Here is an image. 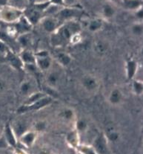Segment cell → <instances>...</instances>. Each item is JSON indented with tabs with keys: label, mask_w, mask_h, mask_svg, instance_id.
I'll use <instances>...</instances> for the list:
<instances>
[{
	"label": "cell",
	"mask_w": 143,
	"mask_h": 154,
	"mask_svg": "<svg viewBox=\"0 0 143 154\" xmlns=\"http://www.w3.org/2000/svg\"><path fill=\"white\" fill-rule=\"evenodd\" d=\"M2 132H3V127H0V136L2 135Z\"/></svg>",
	"instance_id": "obj_44"
},
{
	"label": "cell",
	"mask_w": 143,
	"mask_h": 154,
	"mask_svg": "<svg viewBox=\"0 0 143 154\" xmlns=\"http://www.w3.org/2000/svg\"><path fill=\"white\" fill-rule=\"evenodd\" d=\"M130 32L133 36L140 37L143 34V26L141 23H136L133 24L130 27Z\"/></svg>",
	"instance_id": "obj_32"
},
{
	"label": "cell",
	"mask_w": 143,
	"mask_h": 154,
	"mask_svg": "<svg viewBox=\"0 0 143 154\" xmlns=\"http://www.w3.org/2000/svg\"><path fill=\"white\" fill-rule=\"evenodd\" d=\"M2 135L5 138L9 147H14V148H16L17 147L18 139H17L16 136L14 134L13 130H12L11 125H10V123L7 124V125L3 127Z\"/></svg>",
	"instance_id": "obj_15"
},
{
	"label": "cell",
	"mask_w": 143,
	"mask_h": 154,
	"mask_svg": "<svg viewBox=\"0 0 143 154\" xmlns=\"http://www.w3.org/2000/svg\"><path fill=\"white\" fill-rule=\"evenodd\" d=\"M13 26L16 31L17 36L22 34H26V33H31L33 27L32 25L28 22V20L25 17H22L16 23H14Z\"/></svg>",
	"instance_id": "obj_16"
},
{
	"label": "cell",
	"mask_w": 143,
	"mask_h": 154,
	"mask_svg": "<svg viewBox=\"0 0 143 154\" xmlns=\"http://www.w3.org/2000/svg\"><path fill=\"white\" fill-rule=\"evenodd\" d=\"M53 98L52 97L46 95L44 98H41L40 100L34 102L30 105L22 104L21 106L17 109L18 114H24L28 112H33V111H38L40 109L47 107L53 103Z\"/></svg>",
	"instance_id": "obj_5"
},
{
	"label": "cell",
	"mask_w": 143,
	"mask_h": 154,
	"mask_svg": "<svg viewBox=\"0 0 143 154\" xmlns=\"http://www.w3.org/2000/svg\"><path fill=\"white\" fill-rule=\"evenodd\" d=\"M132 92L136 96H141L143 93V83L142 80L134 78L131 81Z\"/></svg>",
	"instance_id": "obj_28"
},
{
	"label": "cell",
	"mask_w": 143,
	"mask_h": 154,
	"mask_svg": "<svg viewBox=\"0 0 143 154\" xmlns=\"http://www.w3.org/2000/svg\"><path fill=\"white\" fill-rule=\"evenodd\" d=\"M18 55L19 57L20 60H22L24 65L26 64H34L35 63L36 57L35 53L31 50L30 48H25L22 49L18 53Z\"/></svg>",
	"instance_id": "obj_20"
},
{
	"label": "cell",
	"mask_w": 143,
	"mask_h": 154,
	"mask_svg": "<svg viewBox=\"0 0 143 154\" xmlns=\"http://www.w3.org/2000/svg\"><path fill=\"white\" fill-rule=\"evenodd\" d=\"M46 94L43 92V91H39L37 90V92H34L31 95H30L29 96H28L25 99V101L24 102L23 104L24 105H30L31 103H34V102L37 101V100H40L41 98H44L45 96H46Z\"/></svg>",
	"instance_id": "obj_29"
},
{
	"label": "cell",
	"mask_w": 143,
	"mask_h": 154,
	"mask_svg": "<svg viewBox=\"0 0 143 154\" xmlns=\"http://www.w3.org/2000/svg\"><path fill=\"white\" fill-rule=\"evenodd\" d=\"M9 147L8 144L3 135L0 136V150H6Z\"/></svg>",
	"instance_id": "obj_34"
},
{
	"label": "cell",
	"mask_w": 143,
	"mask_h": 154,
	"mask_svg": "<svg viewBox=\"0 0 143 154\" xmlns=\"http://www.w3.org/2000/svg\"><path fill=\"white\" fill-rule=\"evenodd\" d=\"M74 129L78 132L79 134H84L88 133L90 129V125L87 120L84 119H76L74 122Z\"/></svg>",
	"instance_id": "obj_26"
},
{
	"label": "cell",
	"mask_w": 143,
	"mask_h": 154,
	"mask_svg": "<svg viewBox=\"0 0 143 154\" xmlns=\"http://www.w3.org/2000/svg\"><path fill=\"white\" fill-rule=\"evenodd\" d=\"M59 118L65 122H74L76 120V112L73 108L67 107L59 112Z\"/></svg>",
	"instance_id": "obj_25"
},
{
	"label": "cell",
	"mask_w": 143,
	"mask_h": 154,
	"mask_svg": "<svg viewBox=\"0 0 143 154\" xmlns=\"http://www.w3.org/2000/svg\"><path fill=\"white\" fill-rule=\"evenodd\" d=\"M35 53V64L39 72H48L53 66V57L46 50H40Z\"/></svg>",
	"instance_id": "obj_2"
},
{
	"label": "cell",
	"mask_w": 143,
	"mask_h": 154,
	"mask_svg": "<svg viewBox=\"0 0 143 154\" xmlns=\"http://www.w3.org/2000/svg\"><path fill=\"white\" fill-rule=\"evenodd\" d=\"M82 40V37H81V32L80 33H77V34H74V35L72 37L71 40H70V44H77L78 42H79Z\"/></svg>",
	"instance_id": "obj_35"
},
{
	"label": "cell",
	"mask_w": 143,
	"mask_h": 154,
	"mask_svg": "<svg viewBox=\"0 0 143 154\" xmlns=\"http://www.w3.org/2000/svg\"><path fill=\"white\" fill-rule=\"evenodd\" d=\"M16 40L21 50L25 49V48H30V47L32 45L33 39L31 33H26V34L18 35Z\"/></svg>",
	"instance_id": "obj_23"
},
{
	"label": "cell",
	"mask_w": 143,
	"mask_h": 154,
	"mask_svg": "<svg viewBox=\"0 0 143 154\" xmlns=\"http://www.w3.org/2000/svg\"><path fill=\"white\" fill-rule=\"evenodd\" d=\"M48 0H35V2L37 4H42V3L48 2Z\"/></svg>",
	"instance_id": "obj_41"
},
{
	"label": "cell",
	"mask_w": 143,
	"mask_h": 154,
	"mask_svg": "<svg viewBox=\"0 0 143 154\" xmlns=\"http://www.w3.org/2000/svg\"><path fill=\"white\" fill-rule=\"evenodd\" d=\"M82 31V26L75 20H69L62 23L56 31L51 34V43L56 48L66 45L70 43L72 37Z\"/></svg>",
	"instance_id": "obj_1"
},
{
	"label": "cell",
	"mask_w": 143,
	"mask_h": 154,
	"mask_svg": "<svg viewBox=\"0 0 143 154\" xmlns=\"http://www.w3.org/2000/svg\"><path fill=\"white\" fill-rule=\"evenodd\" d=\"M139 5H140V2L137 0H130L127 4V6L130 8H136L138 6H139Z\"/></svg>",
	"instance_id": "obj_36"
},
{
	"label": "cell",
	"mask_w": 143,
	"mask_h": 154,
	"mask_svg": "<svg viewBox=\"0 0 143 154\" xmlns=\"http://www.w3.org/2000/svg\"><path fill=\"white\" fill-rule=\"evenodd\" d=\"M14 134L16 136L17 139L20 137L22 134H24L28 130H31L29 125L25 121H16L13 123L10 124Z\"/></svg>",
	"instance_id": "obj_18"
},
{
	"label": "cell",
	"mask_w": 143,
	"mask_h": 154,
	"mask_svg": "<svg viewBox=\"0 0 143 154\" xmlns=\"http://www.w3.org/2000/svg\"><path fill=\"white\" fill-rule=\"evenodd\" d=\"M136 16L138 17V18L142 19V10H139V11L136 13Z\"/></svg>",
	"instance_id": "obj_42"
},
{
	"label": "cell",
	"mask_w": 143,
	"mask_h": 154,
	"mask_svg": "<svg viewBox=\"0 0 143 154\" xmlns=\"http://www.w3.org/2000/svg\"><path fill=\"white\" fill-rule=\"evenodd\" d=\"M4 57H5L6 60L7 61L9 65H10L12 68L18 71L23 70L24 64L22 63V60H20L18 54L10 51V50H8L7 52L6 53V54Z\"/></svg>",
	"instance_id": "obj_14"
},
{
	"label": "cell",
	"mask_w": 143,
	"mask_h": 154,
	"mask_svg": "<svg viewBox=\"0 0 143 154\" xmlns=\"http://www.w3.org/2000/svg\"><path fill=\"white\" fill-rule=\"evenodd\" d=\"M77 150L81 154H98L92 146L87 144H80Z\"/></svg>",
	"instance_id": "obj_33"
},
{
	"label": "cell",
	"mask_w": 143,
	"mask_h": 154,
	"mask_svg": "<svg viewBox=\"0 0 143 154\" xmlns=\"http://www.w3.org/2000/svg\"><path fill=\"white\" fill-rule=\"evenodd\" d=\"M46 73V77H45L46 86L56 90L62 81V75H61L60 72L59 70L53 69L52 67Z\"/></svg>",
	"instance_id": "obj_7"
},
{
	"label": "cell",
	"mask_w": 143,
	"mask_h": 154,
	"mask_svg": "<svg viewBox=\"0 0 143 154\" xmlns=\"http://www.w3.org/2000/svg\"><path fill=\"white\" fill-rule=\"evenodd\" d=\"M125 100V94L119 88H113L108 95V102L113 106H119Z\"/></svg>",
	"instance_id": "obj_10"
},
{
	"label": "cell",
	"mask_w": 143,
	"mask_h": 154,
	"mask_svg": "<svg viewBox=\"0 0 143 154\" xmlns=\"http://www.w3.org/2000/svg\"><path fill=\"white\" fill-rule=\"evenodd\" d=\"M37 82L32 78H28L20 83L19 86V93L23 97L27 98L34 92L37 91Z\"/></svg>",
	"instance_id": "obj_9"
},
{
	"label": "cell",
	"mask_w": 143,
	"mask_h": 154,
	"mask_svg": "<svg viewBox=\"0 0 143 154\" xmlns=\"http://www.w3.org/2000/svg\"><path fill=\"white\" fill-rule=\"evenodd\" d=\"M7 83L3 80L0 79V93H2L7 89Z\"/></svg>",
	"instance_id": "obj_37"
},
{
	"label": "cell",
	"mask_w": 143,
	"mask_h": 154,
	"mask_svg": "<svg viewBox=\"0 0 143 154\" xmlns=\"http://www.w3.org/2000/svg\"><path fill=\"white\" fill-rule=\"evenodd\" d=\"M42 30L48 34H53L60 26V21L56 17H42L39 22Z\"/></svg>",
	"instance_id": "obj_8"
},
{
	"label": "cell",
	"mask_w": 143,
	"mask_h": 154,
	"mask_svg": "<svg viewBox=\"0 0 143 154\" xmlns=\"http://www.w3.org/2000/svg\"><path fill=\"white\" fill-rule=\"evenodd\" d=\"M65 141L70 147L75 149V150H77L79 146L81 144V143H80V135L74 128L66 134Z\"/></svg>",
	"instance_id": "obj_17"
},
{
	"label": "cell",
	"mask_w": 143,
	"mask_h": 154,
	"mask_svg": "<svg viewBox=\"0 0 143 154\" xmlns=\"http://www.w3.org/2000/svg\"><path fill=\"white\" fill-rule=\"evenodd\" d=\"M53 59L62 67H68L73 62L72 56L67 52L56 53L53 57Z\"/></svg>",
	"instance_id": "obj_19"
},
{
	"label": "cell",
	"mask_w": 143,
	"mask_h": 154,
	"mask_svg": "<svg viewBox=\"0 0 143 154\" xmlns=\"http://www.w3.org/2000/svg\"><path fill=\"white\" fill-rule=\"evenodd\" d=\"M139 66L137 61L133 58H128L126 60L125 64V76L128 81H131L136 78V75L139 72Z\"/></svg>",
	"instance_id": "obj_11"
},
{
	"label": "cell",
	"mask_w": 143,
	"mask_h": 154,
	"mask_svg": "<svg viewBox=\"0 0 143 154\" xmlns=\"http://www.w3.org/2000/svg\"><path fill=\"white\" fill-rule=\"evenodd\" d=\"M57 19L60 21V20H66L67 21L69 20H73L74 17H77L80 15L79 11L73 8H65L59 11L57 13Z\"/></svg>",
	"instance_id": "obj_21"
},
{
	"label": "cell",
	"mask_w": 143,
	"mask_h": 154,
	"mask_svg": "<svg viewBox=\"0 0 143 154\" xmlns=\"http://www.w3.org/2000/svg\"><path fill=\"white\" fill-rule=\"evenodd\" d=\"M93 49L94 53L99 57L105 56L110 49L109 42L104 39H98L93 44Z\"/></svg>",
	"instance_id": "obj_13"
},
{
	"label": "cell",
	"mask_w": 143,
	"mask_h": 154,
	"mask_svg": "<svg viewBox=\"0 0 143 154\" xmlns=\"http://www.w3.org/2000/svg\"><path fill=\"white\" fill-rule=\"evenodd\" d=\"M103 17L106 19H112L116 14V11L111 5H105L103 8Z\"/></svg>",
	"instance_id": "obj_31"
},
{
	"label": "cell",
	"mask_w": 143,
	"mask_h": 154,
	"mask_svg": "<svg viewBox=\"0 0 143 154\" xmlns=\"http://www.w3.org/2000/svg\"><path fill=\"white\" fill-rule=\"evenodd\" d=\"M82 89L88 94H96L100 89V81L97 76L92 74H85L80 79Z\"/></svg>",
	"instance_id": "obj_4"
},
{
	"label": "cell",
	"mask_w": 143,
	"mask_h": 154,
	"mask_svg": "<svg viewBox=\"0 0 143 154\" xmlns=\"http://www.w3.org/2000/svg\"><path fill=\"white\" fill-rule=\"evenodd\" d=\"M48 128V123L45 120H38L34 124L32 127V130L36 133H43Z\"/></svg>",
	"instance_id": "obj_30"
},
{
	"label": "cell",
	"mask_w": 143,
	"mask_h": 154,
	"mask_svg": "<svg viewBox=\"0 0 143 154\" xmlns=\"http://www.w3.org/2000/svg\"><path fill=\"white\" fill-rule=\"evenodd\" d=\"M37 137H38V133L31 129L19 138L18 143L19 142L25 147H31L37 141Z\"/></svg>",
	"instance_id": "obj_12"
},
{
	"label": "cell",
	"mask_w": 143,
	"mask_h": 154,
	"mask_svg": "<svg viewBox=\"0 0 143 154\" xmlns=\"http://www.w3.org/2000/svg\"><path fill=\"white\" fill-rule=\"evenodd\" d=\"M103 26L104 24L101 20L94 19L88 22L87 25V29L91 33H97L103 29Z\"/></svg>",
	"instance_id": "obj_27"
},
{
	"label": "cell",
	"mask_w": 143,
	"mask_h": 154,
	"mask_svg": "<svg viewBox=\"0 0 143 154\" xmlns=\"http://www.w3.org/2000/svg\"><path fill=\"white\" fill-rule=\"evenodd\" d=\"M108 143H117L121 137L120 132L114 127H109L106 129L104 133Z\"/></svg>",
	"instance_id": "obj_24"
},
{
	"label": "cell",
	"mask_w": 143,
	"mask_h": 154,
	"mask_svg": "<svg viewBox=\"0 0 143 154\" xmlns=\"http://www.w3.org/2000/svg\"><path fill=\"white\" fill-rule=\"evenodd\" d=\"M98 154H111L109 143L105 137L104 133H100L94 138L92 145Z\"/></svg>",
	"instance_id": "obj_6"
},
{
	"label": "cell",
	"mask_w": 143,
	"mask_h": 154,
	"mask_svg": "<svg viewBox=\"0 0 143 154\" xmlns=\"http://www.w3.org/2000/svg\"><path fill=\"white\" fill-rule=\"evenodd\" d=\"M15 149H16V154H27L24 150H19V149L16 148V147Z\"/></svg>",
	"instance_id": "obj_40"
},
{
	"label": "cell",
	"mask_w": 143,
	"mask_h": 154,
	"mask_svg": "<svg viewBox=\"0 0 143 154\" xmlns=\"http://www.w3.org/2000/svg\"><path fill=\"white\" fill-rule=\"evenodd\" d=\"M7 2H8V0H0V5L4 6L7 4Z\"/></svg>",
	"instance_id": "obj_43"
},
{
	"label": "cell",
	"mask_w": 143,
	"mask_h": 154,
	"mask_svg": "<svg viewBox=\"0 0 143 154\" xmlns=\"http://www.w3.org/2000/svg\"><path fill=\"white\" fill-rule=\"evenodd\" d=\"M41 12H42V11L39 10L38 8H35L30 9L27 11V14H25V18L28 20L30 23L33 26L34 25H37L39 23V22L41 21V20L42 19V16Z\"/></svg>",
	"instance_id": "obj_22"
},
{
	"label": "cell",
	"mask_w": 143,
	"mask_h": 154,
	"mask_svg": "<svg viewBox=\"0 0 143 154\" xmlns=\"http://www.w3.org/2000/svg\"><path fill=\"white\" fill-rule=\"evenodd\" d=\"M76 1L77 0H63V2L67 5H73L76 2Z\"/></svg>",
	"instance_id": "obj_38"
},
{
	"label": "cell",
	"mask_w": 143,
	"mask_h": 154,
	"mask_svg": "<svg viewBox=\"0 0 143 154\" xmlns=\"http://www.w3.org/2000/svg\"><path fill=\"white\" fill-rule=\"evenodd\" d=\"M22 17V10L12 7V6H3L0 11V20L7 24H14Z\"/></svg>",
	"instance_id": "obj_3"
},
{
	"label": "cell",
	"mask_w": 143,
	"mask_h": 154,
	"mask_svg": "<svg viewBox=\"0 0 143 154\" xmlns=\"http://www.w3.org/2000/svg\"><path fill=\"white\" fill-rule=\"evenodd\" d=\"M51 2L53 3L55 5H62L64 4L63 0H51Z\"/></svg>",
	"instance_id": "obj_39"
}]
</instances>
